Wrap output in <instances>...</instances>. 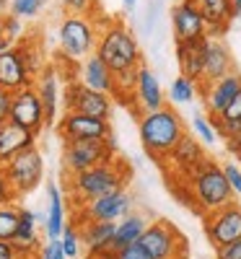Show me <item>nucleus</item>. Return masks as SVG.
Returning a JSON list of instances; mask_svg holds the SVG:
<instances>
[{
    "instance_id": "1",
    "label": "nucleus",
    "mask_w": 241,
    "mask_h": 259,
    "mask_svg": "<svg viewBox=\"0 0 241 259\" xmlns=\"http://www.w3.org/2000/svg\"><path fill=\"white\" fill-rule=\"evenodd\" d=\"M182 184H184V194H182L184 205H189L200 215L213 212L236 200V194L223 174V166H218L213 158H205Z\"/></svg>"
},
{
    "instance_id": "2",
    "label": "nucleus",
    "mask_w": 241,
    "mask_h": 259,
    "mask_svg": "<svg viewBox=\"0 0 241 259\" xmlns=\"http://www.w3.org/2000/svg\"><path fill=\"white\" fill-rule=\"evenodd\" d=\"M127 179H130L127 163L114 156V158H109V161H104L99 166H91V168L75 171V174H68L65 189H68L70 202L81 205V202H89V200L101 197V194L125 189Z\"/></svg>"
},
{
    "instance_id": "3",
    "label": "nucleus",
    "mask_w": 241,
    "mask_h": 259,
    "mask_svg": "<svg viewBox=\"0 0 241 259\" xmlns=\"http://www.w3.org/2000/svg\"><path fill=\"white\" fill-rule=\"evenodd\" d=\"M140 143L143 150L153 158L164 163L166 156L171 153V148L179 143V138L187 133L182 117L171 109V106H161L156 112L140 114Z\"/></svg>"
},
{
    "instance_id": "4",
    "label": "nucleus",
    "mask_w": 241,
    "mask_h": 259,
    "mask_svg": "<svg viewBox=\"0 0 241 259\" xmlns=\"http://www.w3.org/2000/svg\"><path fill=\"white\" fill-rule=\"evenodd\" d=\"M96 55L106 62V68L114 75L125 70H138L143 65V52L138 47V39L122 21H109L99 31Z\"/></svg>"
},
{
    "instance_id": "5",
    "label": "nucleus",
    "mask_w": 241,
    "mask_h": 259,
    "mask_svg": "<svg viewBox=\"0 0 241 259\" xmlns=\"http://www.w3.org/2000/svg\"><path fill=\"white\" fill-rule=\"evenodd\" d=\"M60 39V52L68 60H86L91 52H96V41H99V26L91 21V16H81V13H68L60 24L57 31Z\"/></svg>"
},
{
    "instance_id": "6",
    "label": "nucleus",
    "mask_w": 241,
    "mask_h": 259,
    "mask_svg": "<svg viewBox=\"0 0 241 259\" xmlns=\"http://www.w3.org/2000/svg\"><path fill=\"white\" fill-rule=\"evenodd\" d=\"M117 156V140L109 135L104 140H65L62 143V166L68 174L99 166Z\"/></svg>"
},
{
    "instance_id": "7",
    "label": "nucleus",
    "mask_w": 241,
    "mask_h": 259,
    "mask_svg": "<svg viewBox=\"0 0 241 259\" xmlns=\"http://www.w3.org/2000/svg\"><path fill=\"white\" fill-rule=\"evenodd\" d=\"M150 259H184L187 254V241L184 236L174 228L169 221H153L143 231L138 241Z\"/></svg>"
},
{
    "instance_id": "8",
    "label": "nucleus",
    "mask_w": 241,
    "mask_h": 259,
    "mask_svg": "<svg viewBox=\"0 0 241 259\" xmlns=\"http://www.w3.org/2000/svg\"><path fill=\"white\" fill-rule=\"evenodd\" d=\"M3 171H6V177H8L13 192H16V197L18 194H29L31 189L39 187L42 179H45V158H42L39 148L31 145L26 150H21V153H16L3 166Z\"/></svg>"
},
{
    "instance_id": "9",
    "label": "nucleus",
    "mask_w": 241,
    "mask_h": 259,
    "mask_svg": "<svg viewBox=\"0 0 241 259\" xmlns=\"http://www.w3.org/2000/svg\"><path fill=\"white\" fill-rule=\"evenodd\" d=\"M75 207H78V218H75L78 223L75 226H83L89 221H119L127 212H133V194L127 189H117V192L101 194L96 200L81 202Z\"/></svg>"
},
{
    "instance_id": "10",
    "label": "nucleus",
    "mask_w": 241,
    "mask_h": 259,
    "mask_svg": "<svg viewBox=\"0 0 241 259\" xmlns=\"http://www.w3.org/2000/svg\"><path fill=\"white\" fill-rule=\"evenodd\" d=\"M203 221H205V236L213 244V249L241 239V202L236 200L213 212H205Z\"/></svg>"
},
{
    "instance_id": "11",
    "label": "nucleus",
    "mask_w": 241,
    "mask_h": 259,
    "mask_svg": "<svg viewBox=\"0 0 241 259\" xmlns=\"http://www.w3.org/2000/svg\"><path fill=\"white\" fill-rule=\"evenodd\" d=\"M8 119L26 127L29 133L39 135L42 130L47 127V117H45V106H42V99L31 85H24V89H18L11 94V112H8Z\"/></svg>"
},
{
    "instance_id": "12",
    "label": "nucleus",
    "mask_w": 241,
    "mask_h": 259,
    "mask_svg": "<svg viewBox=\"0 0 241 259\" xmlns=\"http://www.w3.org/2000/svg\"><path fill=\"white\" fill-rule=\"evenodd\" d=\"M65 112H78V114L109 119L112 117V96L94 91L89 85H83L81 80H70L68 91H65Z\"/></svg>"
},
{
    "instance_id": "13",
    "label": "nucleus",
    "mask_w": 241,
    "mask_h": 259,
    "mask_svg": "<svg viewBox=\"0 0 241 259\" xmlns=\"http://www.w3.org/2000/svg\"><path fill=\"white\" fill-rule=\"evenodd\" d=\"M205 158H208V156H205L203 143L197 140L194 135L184 133V135L179 138V143L171 148V153L166 156V161H164L161 166L169 168V177H171L174 182H184Z\"/></svg>"
},
{
    "instance_id": "14",
    "label": "nucleus",
    "mask_w": 241,
    "mask_h": 259,
    "mask_svg": "<svg viewBox=\"0 0 241 259\" xmlns=\"http://www.w3.org/2000/svg\"><path fill=\"white\" fill-rule=\"evenodd\" d=\"M57 133L62 140H104L112 135V124L109 119L89 117V114H78V112H65L60 117Z\"/></svg>"
},
{
    "instance_id": "15",
    "label": "nucleus",
    "mask_w": 241,
    "mask_h": 259,
    "mask_svg": "<svg viewBox=\"0 0 241 259\" xmlns=\"http://www.w3.org/2000/svg\"><path fill=\"white\" fill-rule=\"evenodd\" d=\"M171 29L177 41H200L208 36V26L197 0H179L171 8Z\"/></svg>"
},
{
    "instance_id": "16",
    "label": "nucleus",
    "mask_w": 241,
    "mask_h": 259,
    "mask_svg": "<svg viewBox=\"0 0 241 259\" xmlns=\"http://www.w3.org/2000/svg\"><path fill=\"white\" fill-rule=\"evenodd\" d=\"M39 228H45V215H36L29 207H18V231L11 241L18 259L39 256Z\"/></svg>"
},
{
    "instance_id": "17",
    "label": "nucleus",
    "mask_w": 241,
    "mask_h": 259,
    "mask_svg": "<svg viewBox=\"0 0 241 259\" xmlns=\"http://www.w3.org/2000/svg\"><path fill=\"white\" fill-rule=\"evenodd\" d=\"M238 89H241V73H236V70H231L228 75L218 78L213 83H200V94H203V101H205L208 117L221 114L228 106V101L238 94Z\"/></svg>"
},
{
    "instance_id": "18",
    "label": "nucleus",
    "mask_w": 241,
    "mask_h": 259,
    "mask_svg": "<svg viewBox=\"0 0 241 259\" xmlns=\"http://www.w3.org/2000/svg\"><path fill=\"white\" fill-rule=\"evenodd\" d=\"M133 99L138 104V112L145 114V112H156L161 106H166V96H164V89L150 68L140 65L138 68V80H135V91H133Z\"/></svg>"
},
{
    "instance_id": "19",
    "label": "nucleus",
    "mask_w": 241,
    "mask_h": 259,
    "mask_svg": "<svg viewBox=\"0 0 241 259\" xmlns=\"http://www.w3.org/2000/svg\"><path fill=\"white\" fill-rule=\"evenodd\" d=\"M31 83H34V78L29 75L24 57H21L16 45L0 52V89L13 94V91L24 89V85H31Z\"/></svg>"
},
{
    "instance_id": "20",
    "label": "nucleus",
    "mask_w": 241,
    "mask_h": 259,
    "mask_svg": "<svg viewBox=\"0 0 241 259\" xmlns=\"http://www.w3.org/2000/svg\"><path fill=\"white\" fill-rule=\"evenodd\" d=\"M231 70H233V57H231V50L226 47V41L218 36H208L205 39V70H203L200 83H213L218 78L228 75Z\"/></svg>"
},
{
    "instance_id": "21",
    "label": "nucleus",
    "mask_w": 241,
    "mask_h": 259,
    "mask_svg": "<svg viewBox=\"0 0 241 259\" xmlns=\"http://www.w3.org/2000/svg\"><path fill=\"white\" fill-rule=\"evenodd\" d=\"M75 80H81L83 85H89L94 91H101V94H109V96L114 94V73L106 68V62L96 52H91L86 60H81Z\"/></svg>"
},
{
    "instance_id": "22",
    "label": "nucleus",
    "mask_w": 241,
    "mask_h": 259,
    "mask_svg": "<svg viewBox=\"0 0 241 259\" xmlns=\"http://www.w3.org/2000/svg\"><path fill=\"white\" fill-rule=\"evenodd\" d=\"M36 138L39 135L29 133L26 127H21L11 119L0 122V166H6L16 153H21V150L36 145Z\"/></svg>"
},
{
    "instance_id": "23",
    "label": "nucleus",
    "mask_w": 241,
    "mask_h": 259,
    "mask_svg": "<svg viewBox=\"0 0 241 259\" xmlns=\"http://www.w3.org/2000/svg\"><path fill=\"white\" fill-rule=\"evenodd\" d=\"M205 39H200V41H177L179 75H187L197 83L203 80V70H205Z\"/></svg>"
},
{
    "instance_id": "24",
    "label": "nucleus",
    "mask_w": 241,
    "mask_h": 259,
    "mask_svg": "<svg viewBox=\"0 0 241 259\" xmlns=\"http://www.w3.org/2000/svg\"><path fill=\"white\" fill-rule=\"evenodd\" d=\"M34 89L42 99L45 106V117H47V127L57 122V104H60V85H57V73L55 68H45L39 73V78H34Z\"/></svg>"
},
{
    "instance_id": "25",
    "label": "nucleus",
    "mask_w": 241,
    "mask_h": 259,
    "mask_svg": "<svg viewBox=\"0 0 241 259\" xmlns=\"http://www.w3.org/2000/svg\"><path fill=\"white\" fill-rule=\"evenodd\" d=\"M114 228H117V221H89L78 226L83 251H99L106 246H114Z\"/></svg>"
},
{
    "instance_id": "26",
    "label": "nucleus",
    "mask_w": 241,
    "mask_h": 259,
    "mask_svg": "<svg viewBox=\"0 0 241 259\" xmlns=\"http://www.w3.org/2000/svg\"><path fill=\"white\" fill-rule=\"evenodd\" d=\"M200 11L208 26V36H221L236 18L231 0H200Z\"/></svg>"
},
{
    "instance_id": "27",
    "label": "nucleus",
    "mask_w": 241,
    "mask_h": 259,
    "mask_svg": "<svg viewBox=\"0 0 241 259\" xmlns=\"http://www.w3.org/2000/svg\"><path fill=\"white\" fill-rule=\"evenodd\" d=\"M47 200H50V210L45 215V233L47 239H60V233L68 223V215H65V197L57 189V184H47Z\"/></svg>"
},
{
    "instance_id": "28",
    "label": "nucleus",
    "mask_w": 241,
    "mask_h": 259,
    "mask_svg": "<svg viewBox=\"0 0 241 259\" xmlns=\"http://www.w3.org/2000/svg\"><path fill=\"white\" fill-rule=\"evenodd\" d=\"M148 223L150 221L145 218V215H140V212H127L125 218H119L117 221V228H114V249L119 251L127 244L140 241V236L148 228Z\"/></svg>"
},
{
    "instance_id": "29",
    "label": "nucleus",
    "mask_w": 241,
    "mask_h": 259,
    "mask_svg": "<svg viewBox=\"0 0 241 259\" xmlns=\"http://www.w3.org/2000/svg\"><path fill=\"white\" fill-rule=\"evenodd\" d=\"M16 47L21 52V57H24V65H26V70L31 78H36L42 70H45V52H42V39H24L21 36L16 41Z\"/></svg>"
},
{
    "instance_id": "30",
    "label": "nucleus",
    "mask_w": 241,
    "mask_h": 259,
    "mask_svg": "<svg viewBox=\"0 0 241 259\" xmlns=\"http://www.w3.org/2000/svg\"><path fill=\"white\" fill-rule=\"evenodd\" d=\"M197 94H200V83L187 78V75H177L169 85V101L171 104H189L197 99Z\"/></svg>"
},
{
    "instance_id": "31",
    "label": "nucleus",
    "mask_w": 241,
    "mask_h": 259,
    "mask_svg": "<svg viewBox=\"0 0 241 259\" xmlns=\"http://www.w3.org/2000/svg\"><path fill=\"white\" fill-rule=\"evenodd\" d=\"M18 231V207L13 202L0 205V241H13Z\"/></svg>"
},
{
    "instance_id": "32",
    "label": "nucleus",
    "mask_w": 241,
    "mask_h": 259,
    "mask_svg": "<svg viewBox=\"0 0 241 259\" xmlns=\"http://www.w3.org/2000/svg\"><path fill=\"white\" fill-rule=\"evenodd\" d=\"M60 244H62V251L68 259H78L81 251H83V241H81V231L78 226H70V223H65L62 233H60Z\"/></svg>"
},
{
    "instance_id": "33",
    "label": "nucleus",
    "mask_w": 241,
    "mask_h": 259,
    "mask_svg": "<svg viewBox=\"0 0 241 259\" xmlns=\"http://www.w3.org/2000/svg\"><path fill=\"white\" fill-rule=\"evenodd\" d=\"M192 130H194L197 140L205 143V145H215L218 138H221V135H218V130H215L213 117H205V114H194L192 117Z\"/></svg>"
},
{
    "instance_id": "34",
    "label": "nucleus",
    "mask_w": 241,
    "mask_h": 259,
    "mask_svg": "<svg viewBox=\"0 0 241 259\" xmlns=\"http://www.w3.org/2000/svg\"><path fill=\"white\" fill-rule=\"evenodd\" d=\"M0 31H3V36L11 45H16L24 36V18H18L13 13H0Z\"/></svg>"
},
{
    "instance_id": "35",
    "label": "nucleus",
    "mask_w": 241,
    "mask_h": 259,
    "mask_svg": "<svg viewBox=\"0 0 241 259\" xmlns=\"http://www.w3.org/2000/svg\"><path fill=\"white\" fill-rule=\"evenodd\" d=\"M47 6V0H8V13L18 18H34Z\"/></svg>"
},
{
    "instance_id": "36",
    "label": "nucleus",
    "mask_w": 241,
    "mask_h": 259,
    "mask_svg": "<svg viewBox=\"0 0 241 259\" xmlns=\"http://www.w3.org/2000/svg\"><path fill=\"white\" fill-rule=\"evenodd\" d=\"M215 122H238L241 119V89H238V94L228 101V106L218 114V117H213Z\"/></svg>"
},
{
    "instance_id": "37",
    "label": "nucleus",
    "mask_w": 241,
    "mask_h": 259,
    "mask_svg": "<svg viewBox=\"0 0 241 259\" xmlns=\"http://www.w3.org/2000/svg\"><path fill=\"white\" fill-rule=\"evenodd\" d=\"M223 174H226V179H228L233 194H236V197H241V163L228 161V163L223 166Z\"/></svg>"
},
{
    "instance_id": "38",
    "label": "nucleus",
    "mask_w": 241,
    "mask_h": 259,
    "mask_svg": "<svg viewBox=\"0 0 241 259\" xmlns=\"http://www.w3.org/2000/svg\"><path fill=\"white\" fill-rule=\"evenodd\" d=\"M39 259H68L65 251H62L60 239H47V244L39 249Z\"/></svg>"
},
{
    "instance_id": "39",
    "label": "nucleus",
    "mask_w": 241,
    "mask_h": 259,
    "mask_svg": "<svg viewBox=\"0 0 241 259\" xmlns=\"http://www.w3.org/2000/svg\"><path fill=\"white\" fill-rule=\"evenodd\" d=\"M215 259H241V239L215 249Z\"/></svg>"
},
{
    "instance_id": "40",
    "label": "nucleus",
    "mask_w": 241,
    "mask_h": 259,
    "mask_svg": "<svg viewBox=\"0 0 241 259\" xmlns=\"http://www.w3.org/2000/svg\"><path fill=\"white\" fill-rule=\"evenodd\" d=\"M117 259H150L148 256V251L135 241V244H127V246H122L119 251H117Z\"/></svg>"
},
{
    "instance_id": "41",
    "label": "nucleus",
    "mask_w": 241,
    "mask_h": 259,
    "mask_svg": "<svg viewBox=\"0 0 241 259\" xmlns=\"http://www.w3.org/2000/svg\"><path fill=\"white\" fill-rule=\"evenodd\" d=\"M13 200H16V192H13V187H11L8 177H6L3 166H0V205H6V202H13Z\"/></svg>"
},
{
    "instance_id": "42",
    "label": "nucleus",
    "mask_w": 241,
    "mask_h": 259,
    "mask_svg": "<svg viewBox=\"0 0 241 259\" xmlns=\"http://www.w3.org/2000/svg\"><path fill=\"white\" fill-rule=\"evenodd\" d=\"M62 6L68 13H81V16H89L91 11V0H62Z\"/></svg>"
},
{
    "instance_id": "43",
    "label": "nucleus",
    "mask_w": 241,
    "mask_h": 259,
    "mask_svg": "<svg viewBox=\"0 0 241 259\" xmlns=\"http://www.w3.org/2000/svg\"><path fill=\"white\" fill-rule=\"evenodd\" d=\"M8 112H11V91L0 89V122L8 119Z\"/></svg>"
},
{
    "instance_id": "44",
    "label": "nucleus",
    "mask_w": 241,
    "mask_h": 259,
    "mask_svg": "<svg viewBox=\"0 0 241 259\" xmlns=\"http://www.w3.org/2000/svg\"><path fill=\"white\" fill-rule=\"evenodd\" d=\"M86 259H117V249L106 246V249H99V251H86Z\"/></svg>"
},
{
    "instance_id": "45",
    "label": "nucleus",
    "mask_w": 241,
    "mask_h": 259,
    "mask_svg": "<svg viewBox=\"0 0 241 259\" xmlns=\"http://www.w3.org/2000/svg\"><path fill=\"white\" fill-rule=\"evenodd\" d=\"M226 148H228L231 153L241 161V133H238V135H233V138H226Z\"/></svg>"
},
{
    "instance_id": "46",
    "label": "nucleus",
    "mask_w": 241,
    "mask_h": 259,
    "mask_svg": "<svg viewBox=\"0 0 241 259\" xmlns=\"http://www.w3.org/2000/svg\"><path fill=\"white\" fill-rule=\"evenodd\" d=\"M0 259H18V254H16L11 241H0Z\"/></svg>"
},
{
    "instance_id": "47",
    "label": "nucleus",
    "mask_w": 241,
    "mask_h": 259,
    "mask_svg": "<svg viewBox=\"0 0 241 259\" xmlns=\"http://www.w3.org/2000/svg\"><path fill=\"white\" fill-rule=\"evenodd\" d=\"M8 47H13V45H11V41L3 36V31H0V52H3V50H8Z\"/></svg>"
},
{
    "instance_id": "48",
    "label": "nucleus",
    "mask_w": 241,
    "mask_h": 259,
    "mask_svg": "<svg viewBox=\"0 0 241 259\" xmlns=\"http://www.w3.org/2000/svg\"><path fill=\"white\" fill-rule=\"evenodd\" d=\"M231 6H233V16L238 18L241 16V0H231Z\"/></svg>"
},
{
    "instance_id": "49",
    "label": "nucleus",
    "mask_w": 241,
    "mask_h": 259,
    "mask_svg": "<svg viewBox=\"0 0 241 259\" xmlns=\"http://www.w3.org/2000/svg\"><path fill=\"white\" fill-rule=\"evenodd\" d=\"M122 3H125V6H127V8H133V6H135V3H138V0H122Z\"/></svg>"
},
{
    "instance_id": "50",
    "label": "nucleus",
    "mask_w": 241,
    "mask_h": 259,
    "mask_svg": "<svg viewBox=\"0 0 241 259\" xmlns=\"http://www.w3.org/2000/svg\"><path fill=\"white\" fill-rule=\"evenodd\" d=\"M197 3H200V0H197Z\"/></svg>"
}]
</instances>
